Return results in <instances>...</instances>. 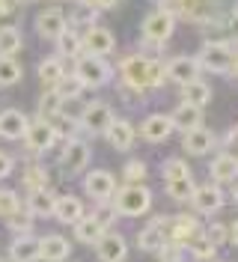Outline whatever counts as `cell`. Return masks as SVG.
I'll list each match as a JSON object with an SVG mask.
<instances>
[{"label":"cell","mask_w":238,"mask_h":262,"mask_svg":"<svg viewBox=\"0 0 238 262\" xmlns=\"http://www.w3.org/2000/svg\"><path fill=\"white\" fill-rule=\"evenodd\" d=\"M170 119H173V125L179 131H190V128H197V125H203V107L182 101L173 114H170Z\"/></svg>","instance_id":"cell-28"},{"label":"cell","mask_w":238,"mask_h":262,"mask_svg":"<svg viewBox=\"0 0 238 262\" xmlns=\"http://www.w3.org/2000/svg\"><path fill=\"white\" fill-rule=\"evenodd\" d=\"M51 90H54L60 98H80V93H83V83L78 81V75H75V72H72V75L66 72V75L54 83Z\"/></svg>","instance_id":"cell-35"},{"label":"cell","mask_w":238,"mask_h":262,"mask_svg":"<svg viewBox=\"0 0 238 262\" xmlns=\"http://www.w3.org/2000/svg\"><path fill=\"white\" fill-rule=\"evenodd\" d=\"M164 69H167V78L173 83H179V86H185L188 81H197L200 72H203L200 63H197V57H173Z\"/></svg>","instance_id":"cell-17"},{"label":"cell","mask_w":238,"mask_h":262,"mask_svg":"<svg viewBox=\"0 0 238 262\" xmlns=\"http://www.w3.org/2000/svg\"><path fill=\"white\" fill-rule=\"evenodd\" d=\"M197 232H203L197 217H190V214H176L173 224H170V232H167V238H170V242H176V245L185 247V245L190 242V238L197 235Z\"/></svg>","instance_id":"cell-23"},{"label":"cell","mask_w":238,"mask_h":262,"mask_svg":"<svg viewBox=\"0 0 238 262\" xmlns=\"http://www.w3.org/2000/svg\"><path fill=\"white\" fill-rule=\"evenodd\" d=\"M122 179H125L128 185H140V182L146 179V164H143L140 158L128 161L125 167H122Z\"/></svg>","instance_id":"cell-41"},{"label":"cell","mask_w":238,"mask_h":262,"mask_svg":"<svg viewBox=\"0 0 238 262\" xmlns=\"http://www.w3.org/2000/svg\"><path fill=\"white\" fill-rule=\"evenodd\" d=\"M164 242H167V221H164V214L152 217V224L143 227L140 235H137V247L146 250V253H158L161 247H164Z\"/></svg>","instance_id":"cell-15"},{"label":"cell","mask_w":238,"mask_h":262,"mask_svg":"<svg viewBox=\"0 0 238 262\" xmlns=\"http://www.w3.org/2000/svg\"><path fill=\"white\" fill-rule=\"evenodd\" d=\"M9 259L12 262H36L39 259V238L27 232V235H15L9 242Z\"/></svg>","instance_id":"cell-22"},{"label":"cell","mask_w":238,"mask_h":262,"mask_svg":"<svg viewBox=\"0 0 238 262\" xmlns=\"http://www.w3.org/2000/svg\"><path fill=\"white\" fill-rule=\"evenodd\" d=\"M27 125H30V119H27L24 111H18V107L0 111V137L3 140H24Z\"/></svg>","instance_id":"cell-13"},{"label":"cell","mask_w":238,"mask_h":262,"mask_svg":"<svg viewBox=\"0 0 238 262\" xmlns=\"http://www.w3.org/2000/svg\"><path fill=\"white\" fill-rule=\"evenodd\" d=\"M113 209L116 214H122V217H140L152 209V191L146 188V185H125V188H119V191H113L111 196Z\"/></svg>","instance_id":"cell-2"},{"label":"cell","mask_w":238,"mask_h":262,"mask_svg":"<svg viewBox=\"0 0 238 262\" xmlns=\"http://www.w3.org/2000/svg\"><path fill=\"white\" fill-rule=\"evenodd\" d=\"M229 242H232V245H238V221L229 227Z\"/></svg>","instance_id":"cell-47"},{"label":"cell","mask_w":238,"mask_h":262,"mask_svg":"<svg viewBox=\"0 0 238 262\" xmlns=\"http://www.w3.org/2000/svg\"><path fill=\"white\" fill-rule=\"evenodd\" d=\"M182 98L188 101V104H197V107H206L208 101H211V86L203 83L200 78L197 81H188L182 86Z\"/></svg>","instance_id":"cell-29"},{"label":"cell","mask_w":238,"mask_h":262,"mask_svg":"<svg viewBox=\"0 0 238 262\" xmlns=\"http://www.w3.org/2000/svg\"><path fill=\"white\" fill-rule=\"evenodd\" d=\"M33 221H36V217H33L27 209H18L15 214L6 217V227L12 229L15 235H27V232H33Z\"/></svg>","instance_id":"cell-37"},{"label":"cell","mask_w":238,"mask_h":262,"mask_svg":"<svg viewBox=\"0 0 238 262\" xmlns=\"http://www.w3.org/2000/svg\"><path fill=\"white\" fill-rule=\"evenodd\" d=\"M232 60H235V51H232V45H226V42H206L200 48V54H197L200 69L214 72V75L232 72Z\"/></svg>","instance_id":"cell-3"},{"label":"cell","mask_w":238,"mask_h":262,"mask_svg":"<svg viewBox=\"0 0 238 262\" xmlns=\"http://www.w3.org/2000/svg\"><path fill=\"white\" fill-rule=\"evenodd\" d=\"M95 253H98V259L101 262H125L128 256V242L125 235H119V232H101V238L95 242Z\"/></svg>","instance_id":"cell-10"},{"label":"cell","mask_w":238,"mask_h":262,"mask_svg":"<svg viewBox=\"0 0 238 262\" xmlns=\"http://www.w3.org/2000/svg\"><path fill=\"white\" fill-rule=\"evenodd\" d=\"M232 72L238 75V54H235V60H232Z\"/></svg>","instance_id":"cell-50"},{"label":"cell","mask_w":238,"mask_h":262,"mask_svg":"<svg viewBox=\"0 0 238 262\" xmlns=\"http://www.w3.org/2000/svg\"><path fill=\"white\" fill-rule=\"evenodd\" d=\"M72 256V242L66 235H42L39 238V259L45 262H66Z\"/></svg>","instance_id":"cell-16"},{"label":"cell","mask_w":238,"mask_h":262,"mask_svg":"<svg viewBox=\"0 0 238 262\" xmlns=\"http://www.w3.org/2000/svg\"><path fill=\"white\" fill-rule=\"evenodd\" d=\"M60 107H63V98H60L54 90H51V86H48V93H42V98H39L36 116H39V119H54V116L60 114Z\"/></svg>","instance_id":"cell-34"},{"label":"cell","mask_w":238,"mask_h":262,"mask_svg":"<svg viewBox=\"0 0 238 262\" xmlns=\"http://www.w3.org/2000/svg\"><path fill=\"white\" fill-rule=\"evenodd\" d=\"M158 3H161V0H158Z\"/></svg>","instance_id":"cell-54"},{"label":"cell","mask_w":238,"mask_h":262,"mask_svg":"<svg viewBox=\"0 0 238 262\" xmlns=\"http://www.w3.org/2000/svg\"><path fill=\"white\" fill-rule=\"evenodd\" d=\"M15 9H18V0H0V18L15 12Z\"/></svg>","instance_id":"cell-46"},{"label":"cell","mask_w":238,"mask_h":262,"mask_svg":"<svg viewBox=\"0 0 238 262\" xmlns=\"http://www.w3.org/2000/svg\"><path fill=\"white\" fill-rule=\"evenodd\" d=\"M119 75H122V83L134 86V90H149V57L143 54H128L125 60L119 63Z\"/></svg>","instance_id":"cell-7"},{"label":"cell","mask_w":238,"mask_h":262,"mask_svg":"<svg viewBox=\"0 0 238 262\" xmlns=\"http://www.w3.org/2000/svg\"><path fill=\"white\" fill-rule=\"evenodd\" d=\"M36 72H39V81L45 83V86H54V83H57V81L66 75L63 57H48V60H42Z\"/></svg>","instance_id":"cell-30"},{"label":"cell","mask_w":238,"mask_h":262,"mask_svg":"<svg viewBox=\"0 0 238 262\" xmlns=\"http://www.w3.org/2000/svg\"><path fill=\"white\" fill-rule=\"evenodd\" d=\"M214 134L208 128H203V125H197V128L185 131V140H182V146L188 149L190 155H206V152H211L214 149Z\"/></svg>","instance_id":"cell-25"},{"label":"cell","mask_w":238,"mask_h":262,"mask_svg":"<svg viewBox=\"0 0 238 262\" xmlns=\"http://www.w3.org/2000/svg\"><path fill=\"white\" fill-rule=\"evenodd\" d=\"M173 131H176L173 119L164 114H149L140 122V134H143V140H149V143H164Z\"/></svg>","instance_id":"cell-14"},{"label":"cell","mask_w":238,"mask_h":262,"mask_svg":"<svg viewBox=\"0 0 238 262\" xmlns=\"http://www.w3.org/2000/svg\"><path fill=\"white\" fill-rule=\"evenodd\" d=\"M21 75H24V69H21V63H18L15 57L0 54V90L15 86V83L21 81Z\"/></svg>","instance_id":"cell-31"},{"label":"cell","mask_w":238,"mask_h":262,"mask_svg":"<svg viewBox=\"0 0 238 262\" xmlns=\"http://www.w3.org/2000/svg\"><path fill=\"white\" fill-rule=\"evenodd\" d=\"M176 30V18L167 12V9H155V12H149V15L143 18L140 24V33H143V42H149L152 48H158L164 45Z\"/></svg>","instance_id":"cell-4"},{"label":"cell","mask_w":238,"mask_h":262,"mask_svg":"<svg viewBox=\"0 0 238 262\" xmlns=\"http://www.w3.org/2000/svg\"><path fill=\"white\" fill-rule=\"evenodd\" d=\"M75 75L83 83V90H101L113 81V66L98 54H80L75 57Z\"/></svg>","instance_id":"cell-1"},{"label":"cell","mask_w":238,"mask_h":262,"mask_svg":"<svg viewBox=\"0 0 238 262\" xmlns=\"http://www.w3.org/2000/svg\"><path fill=\"white\" fill-rule=\"evenodd\" d=\"M104 137H107V143H111L113 149L125 152V149L134 146V125H131L128 119H116V116H113L111 125L104 128Z\"/></svg>","instance_id":"cell-19"},{"label":"cell","mask_w":238,"mask_h":262,"mask_svg":"<svg viewBox=\"0 0 238 262\" xmlns=\"http://www.w3.org/2000/svg\"><path fill=\"white\" fill-rule=\"evenodd\" d=\"M193 179L190 176H185V179H170L167 182V194L173 196V200H190V194H193Z\"/></svg>","instance_id":"cell-39"},{"label":"cell","mask_w":238,"mask_h":262,"mask_svg":"<svg viewBox=\"0 0 238 262\" xmlns=\"http://www.w3.org/2000/svg\"><path fill=\"white\" fill-rule=\"evenodd\" d=\"M21 185H24V191H36V188H51V176H48L45 167H39V164H30V167H24Z\"/></svg>","instance_id":"cell-33"},{"label":"cell","mask_w":238,"mask_h":262,"mask_svg":"<svg viewBox=\"0 0 238 262\" xmlns=\"http://www.w3.org/2000/svg\"><path fill=\"white\" fill-rule=\"evenodd\" d=\"M164 262H185V259H182V256H167Z\"/></svg>","instance_id":"cell-49"},{"label":"cell","mask_w":238,"mask_h":262,"mask_svg":"<svg viewBox=\"0 0 238 262\" xmlns=\"http://www.w3.org/2000/svg\"><path fill=\"white\" fill-rule=\"evenodd\" d=\"M83 203H80L78 196H72V194H66V196H57V203H54V214L51 217H57L60 224H78L80 217H83Z\"/></svg>","instance_id":"cell-24"},{"label":"cell","mask_w":238,"mask_h":262,"mask_svg":"<svg viewBox=\"0 0 238 262\" xmlns=\"http://www.w3.org/2000/svg\"><path fill=\"white\" fill-rule=\"evenodd\" d=\"M66 15L60 12V9H42L39 15H36V33L42 36V39H48V42H54L60 33L66 30Z\"/></svg>","instance_id":"cell-18"},{"label":"cell","mask_w":238,"mask_h":262,"mask_svg":"<svg viewBox=\"0 0 238 262\" xmlns=\"http://www.w3.org/2000/svg\"><path fill=\"white\" fill-rule=\"evenodd\" d=\"M190 203H193V209L200 214H214V212H221V206H223V191H221V185L214 182H208V185H200V188H193V194H190Z\"/></svg>","instance_id":"cell-12"},{"label":"cell","mask_w":238,"mask_h":262,"mask_svg":"<svg viewBox=\"0 0 238 262\" xmlns=\"http://www.w3.org/2000/svg\"><path fill=\"white\" fill-rule=\"evenodd\" d=\"M54 203H57V194H54L51 188H36V191H27L24 209H27L33 217H51V214H54Z\"/></svg>","instance_id":"cell-20"},{"label":"cell","mask_w":238,"mask_h":262,"mask_svg":"<svg viewBox=\"0 0 238 262\" xmlns=\"http://www.w3.org/2000/svg\"><path fill=\"white\" fill-rule=\"evenodd\" d=\"M24 45V36L18 27L12 24H6V27H0V54H6V57H15L18 51Z\"/></svg>","instance_id":"cell-32"},{"label":"cell","mask_w":238,"mask_h":262,"mask_svg":"<svg viewBox=\"0 0 238 262\" xmlns=\"http://www.w3.org/2000/svg\"><path fill=\"white\" fill-rule=\"evenodd\" d=\"M18 209H21V196H18V191H12V188H0V217L6 221V217L15 214Z\"/></svg>","instance_id":"cell-38"},{"label":"cell","mask_w":238,"mask_h":262,"mask_svg":"<svg viewBox=\"0 0 238 262\" xmlns=\"http://www.w3.org/2000/svg\"><path fill=\"white\" fill-rule=\"evenodd\" d=\"M18 3H33V0H18Z\"/></svg>","instance_id":"cell-52"},{"label":"cell","mask_w":238,"mask_h":262,"mask_svg":"<svg viewBox=\"0 0 238 262\" xmlns=\"http://www.w3.org/2000/svg\"><path fill=\"white\" fill-rule=\"evenodd\" d=\"M54 45H57V57H69V60H75V57H80V51H83V36H80L72 24H66V30L54 39Z\"/></svg>","instance_id":"cell-26"},{"label":"cell","mask_w":238,"mask_h":262,"mask_svg":"<svg viewBox=\"0 0 238 262\" xmlns=\"http://www.w3.org/2000/svg\"><path fill=\"white\" fill-rule=\"evenodd\" d=\"M208 173H211V179L218 182V185H226V182H235L238 179V158L235 155H218L211 167H208Z\"/></svg>","instance_id":"cell-27"},{"label":"cell","mask_w":238,"mask_h":262,"mask_svg":"<svg viewBox=\"0 0 238 262\" xmlns=\"http://www.w3.org/2000/svg\"><path fill=\"white\" fill-rule=\"evenodd\" d=\"M206 238L208 242H211V245H226V242H229V229L223 227V224H211V227L206 229Z\"/></svg>","instance_id":"cell-43"},{"label":"cell","mask_w":238,"mask_h":262,"mask_svg":"<svg viewBox=\"0 0 238 262\" xmlns=\"http://www.w3.org/2000/svg\"><path fill=\"white\" fill-rule=\"evenodd\" d=\"M116 48V39H113V33L107 27H101V24H90L86 33H83V51L86 54H98V57H107L113 54Z\"/></svg>","instance_id":"cell-11"},{"label":"cell","mask_w":238,"mask_h":262,"mask_svg":"<svg viewBox=\"0 0 238 262\" xmlns=\"http://www.w3.org/2000/svg\"><path fill=\"white\" fill-rule=\"evenodd\" d=\"M185 247H188L197 259H214V253H218V245H211V242H208L206 232H197Z\"/></svg>","instance_id":"cell-36"},{"label":"cell","mask_w":238,"mask_h":262,"mask_svg":"<svg viewBox=\"0 0 238 262\" xmlns=\"http://www.w3.org/2000/svg\"><path fill=\"white\" fill-rule=\"evenodd\" d=\"M0 262H3V256H0Z\"/></svg>","instance_id":"cell-53"},{"label":"cell","mask_w":238,"mask_h":262,"mask_svg":"<svg viewBox=\"0 0 238 262\" xmlns=\"http://www.w3.org/2000/svg\"><path fill=\"white\" fill-rule=\"evenodd\" d=\"M161 176L170 182V179H185V176H190L188 164L182 161V158H170V161L161 164Z\"/></svg>","instance_id":"cell-40"},{"label":"cell","mask_w":238,"mask_h":262,"mask_svg":"<svg viewBox=\"0 0 238 262\" xmlns=\"http://www.w3.org/2000/svg\"><path fill=\"white\" fill-rule=\"evenodd\" d=\"M113 119V111L111 104H104V101H93V104H83V111L78 116V125L86 134H104V128L111 125Z\"/></svg>","instance_id":"cell-8"},{"label":"cell","mask_w":238,"mask_h":262,"mask_svg":"<svg viewBox=\"0 0 238 262\" xmlns=\"http://www.w3.org/2000/svg\"><path fill=\"white\" fill-rule=\"evenodd\" d=\"M232 196H235V203H238V185H235V194H232Z\"/></svg>","instance_id":"cell-51"},{"label":"cell","mask_w":238,"mask_h":262,"mask_svg":"<svg viewBox=\"0 0 238 262\" xmlns=\"http://www.w3.org/2000/svg\"><path fill=\"white\" fill-rule=\"evenodd\" d=\"M75 227V242H83V245H95L98 238H101V232L107 229V224L98 217V214H83L78 224H72Z\"/></svg>","instance_id":"cell-21"},{"label":"cell","mask_w":238,"mask_h":262,"mask_svg":"<svg viewBox=\"0 0 238 262\" xmlns=\"http://www.w3.org/2000/svg\"><path fill=\"white\" fill-rule=\"evenodd\" d=\"M167 81V69L161 60H149V90H155L161 83Z\"/></svg>","instance_id":"cell-42"},{"label":"cell","mask_w":238,"mask_h":262,"mask_svg":"<svg viewBox=\"0 0 238 262\" xmlns=\"http://www.w3.org/2000/svg\"><path fill=\"white\" fill-rule=\"evenodd\" d=\"M86 167H90V146L80 137H69L63 152H60V170H63V176L66 179H75Z\"/></svg>","instance_id":"cell-5"},{"label":"cell","mask_w":238,"mask_h":262,"mask_svg":"<svg viewBox=\"0 0 238 262\" xmlns=\"http://www.w3.org/2000/svg\"><path fill=\"white\" fill-rule=\"evenodd\" d=\"M24 143H27V149L30 152H48V149L57 143V131H54V122L51 119H30V125H27V131H24Z\"/></svg>","instance_id":"cell-6"},{"label":"cell","mask_w":238,"mask_h":262,"mask_svg":"<svg viewBox=\"0 0 238 262\" xmlns=\"http://www.w3.org/2000/svg\"><path fill=\"white\" fill-rule=\"evenodd\" d=\"M232 18H235V21H238V0H235V3H232Z\"/></svg>","instance_id":"cell-48"},{"label":"cell","mask_w":238,"mask_h":262,"mask_svg":"<svg viewBox=\"0 0 238 262\" xmlns=\"http://www.w3.org/2000/svg\"><path fill=\"white\" fill-rule=\"evenodd\" d=\"M113 191H116V179L107 170H90L83 176V194L90 196L93 203H101V200H111Z\"/></svg>","instance_id":"cell-9"},{"label":"cell","mask_w":238,"mask_h":262,"mask_svg":"<svg viewBox=\"0 0 238 262\" xmlns=\"http://www.w3.org/2000/svg\"><path fill=\"white\" fill-rule=\"evenodd\" d=\"M83 3H90L93 9H98V12H101V9H113V6H116V0H83Z\"/></svg>","instance_id":"cell-45"},{"label":"cell","mask_w":238,"mask_h":262,"mask_svg":"<svg viewBox=\"0 0 238 262\" xmlns=\"http://www.w3.org/2000/svg\"><path fill=\"white\" fill-rule=\"evenodd\" d=\"M12 170H15V158H12L9 152H0V182L9 179V176H12Z\"/></svg>","instance_id":"cell-44"}]
</instances>
